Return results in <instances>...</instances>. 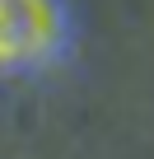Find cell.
Wrapping results in <instances>:
<instances>
[{"mask_svg":"<svg viewBox=\"0 0 154 159\" xmlns=\"http://www.w3.org/2000/svg\"><path fill=\"white\" fill-rule=\"evenodd\" d=\"M47 33V14L37 10H0V56H24L33 47H42Z\"/></svg>","mask_w":154,"mask_h":159,"instance_id":"obj_1","label":"cell"}]
</instances>
